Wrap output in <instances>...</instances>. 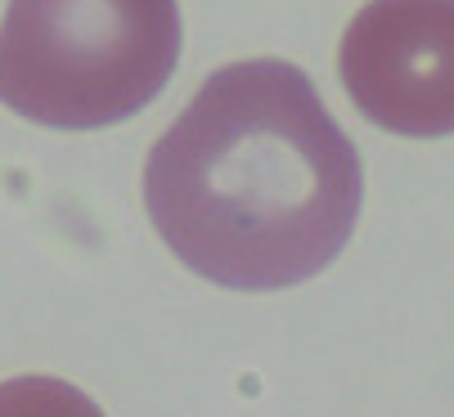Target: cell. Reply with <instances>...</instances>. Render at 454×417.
<instances>
[{"mask_svg":"<svg viewBox=\"0 0 454 417\" xmlns=\"http://www.w3.org/2000/svg\"><path fill=\"white\" fill-rule=\"evenodd\" d=\"M360 197L356 144L284 58L212 73L145 162V206L162 243L239 292L315 278L347 247Z\"/></svg>","mask_w":454,"mask_h":417,"instance_id":"cell-1","label":"cell"},{"mask_svg":"<svg viewBox=\"0 0 454 417\" xmlns=\"http://www.w3.org/2000/svg\"><path fill=\"white\" fill-rule=\"evenodd\" d=\"M338 73L364 121L410 139L454 135V0H369Z\"/></svg>","mask_w":454,"mask_h":417,"instance_id":"cell-3","label":"cell"},{"mask_svg":"<svg viewBox=\"0 0 454 417\" xmlns=\"http://www.w3.org/2000/svg\"><path fill=\"white\" fill-rule=\"evenodd\" d=\"M176 58V0H10L0 104L54 130L117 126L162 95Z\"/></svg>","mask_w":454,"mask_h":417,"instance_id":"cell-2","label":"cell"},{"mask_svg":"<svg viewBox=\"0 0 454 417\" xmlns=\"http://www.w3.org/2000/svg\"><path fill=\"white\" fill-rule=\"evenodd\" d=\"M0 417H104L90 395L59 377L0 382Z\"/></svg>","mask_w":454,"mask_h":417,"instance_id":"cell-4","label":"cell"}]
</instances>
